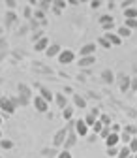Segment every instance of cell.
<instances>
[{
  "instance_id": "1",
  "label": "cell",
  "mask_w": 137,
  "mask_h": 158,
  "mask_svg": "<svg viewBox=\"0 0 137 158\" xmlns=\"http://www.w3.org/2000/svg\"><path fill=\"white\" fill-rule=\"evenodd\" d=\"M15 107H17V104H15V102H11L10 98H6V96L0 98V109H2L6 115H11V113L15 111Z\"/></svg>"
},
{
  "instance_id": "2",
  "label": "cell",
  "mask_w": 137,
  "mask_h": 158,
  "mask_svg": "<svg viewBox=\"0 0 137 158\" xmlns=\"http://www.w3.org/2000/svg\"><path fill=\"white\" fill-rule=\"evenodd\" d=\"M73 58H75V53L71 49H62V53L58 55V62L60 64H70Z\"/></svg>"
},
{
  "instance_id": "3",
  "label": "cell",
  "mask_w": 137,
  "mask_h": 158,
  "mask_svg": "<svg viewBox=\"0 0 137 158\" xmlns=\"http://www.w3.org/2000/svg\"><path fill=\"white\" fill-rule=\"evenodd\" d=\"M34 106H36V109L40 113H47L49 111V104L43 100L42 96H34Z\"/></svg>"
},
{
  "instance_id": "4",
  "label": "cell",
  "mask_w": 137,
  "mask_h": 158,
  "mask_svg": "<svg viewBox=\"0 0 137 158\" xmlns=\"http://www.w3.org/2000/svg\"><path fill=\"white\" fill-rule=\"evenodd\" d=\"M100 25L103 27V30L111 32V28H113V25H115V19H113V15H103V17H100Z\"/></svg>"
},
{
  "instance_id": "5",
  "label": "cell",
  "mask_w": 137,
  "mask_h": 158,
  "mask_svg": "<svg viewBox=\"0 0 137 158\" xmlns=\"http://www.w3.org/2000/svg\"><path fill=\"white\" fill-rule=\"evenodd\" d=\"M88 128H90V126L85 123V118H83V121H77V123H75V130H77V134H79L81 137H85V135L88 134Z\"/></svg>"
},
{
  "instance_id": "6",
  "label": "cell",
  "mask_w": 137,
  "mask_h": 158,
  "mask_svg": "<svg viewBox=\"0 0 137 158\" xmlns=\"http://www.w3.org/2000/svg\"><path fill=\"white\" fill-rule=\"evenodd\" d=\"M120 141V134H115V132H111L109 134V137L105 139V145H107V149L109 147H116V143Z\"/></svg>"
},
{
  "instance_id": "7",
  "label": "cell",
  "mask_w": 137,
  "mask_h": 158,
  "mask_svg": "<svg viewBox=\"0 0 137 158\" xmlns=\"http://www.w3.org/2000/svg\"><path fill=\"white\" fill-rule=\"evenodd\" d=\"M105 38L109 40L113 45H120V44H122V38L116 34V32H105Z\"/></svg>"
},
{
  "instance_id": "8",
  "label": "cell",
  "mask_w": 137,
  "mask_h": 158,
  "mask_svg": "<svg viewBox=\"0 0 137 158\" xmlns=\"http://www.w3.org/2000/svg\"><path fill=\"white\" fill-rule=\"evenodd\" d=\"M34 47H36V51H47L49 49V40L47 38H40Z\"/></svg>"
},
{
  "instance_id": "9",
  "label": "cell",
  "mask_w": 137,
  "mask_h": 158,
  "mask_svg": "<svg viewBox=\"0 0 137 158\" xmlns=\"http://www.w3.org/2000/svg\"><path fill=\"white\" fill-rule=\"evenodd\" d=\"M94 51H96V45H94V44H87V45L81 49V58H83V56H92Z\"/></svg>"
},
{
  "instance_id": "10",
  "label": "cell",
  "mask_w": 137,
  "mask_h": 158,
  "mask_svg": "<svg viewBox=\"0 0 137 158\" xmlns=\"http://www.w3.org/2000/svg\"><path fill=\"white\" fill-rule=\"evenodd\" d=\"M60 53H62V49H60V45H56V44L49 45V49L45 51V55H47V56H54V55H60Z\"/></svg>"
},
{
  "instance_id": "11",
  "label": "cell",
  "mask_w": 137,
  "mask_h": 158,
  "mask_svg": "<svg viewBox=\"0 0 137 158\" xmlns=\"http://www.w3.org/2000/svg\"><path fill=\"white\" fill-rule=\"evenodd\" d=\"M124 19H137V8H126L124 10Z\"/></svg>"
},
{
  "instance_id": "12",
  "label": "cell",
  "mask_w": 137,
  "mask_h": 158,
  "mask_svg": "<svg viewBox=\"0 0 137 158\" xmlns=\"http://www.w3.org/2000/svg\"><path fill=\"white\" fill-rule=\"evenodd\" d=\"M40 96L43 98V100H45L47 104H51V102H53V98H54V96L51 94V90H47V89H42V92H40Z\"/></svg>"
},
{
  "instance_id": "13",
  "label": "cell",
  "mask_w": 137,
  "mask_h": 158,
  "mask_svg": "<svg viewBox=\"0 0 137 158\" xmlns=\"http://www.w3.org/2000/svg\"><path fill=\"white\" fill-rule=\"evenodd\" d=\"M94 60H96L94 56H83L81 60H79V66H83V68L85 66H90V64H94Z\"/></svg>"
},
{
  "instance_id": "14",
  "label": "cell",
  "mask_w": 137,
  "mask_h": 158,
  "mask_svg": "<svg viewBox=\"0 0 137 158\" xmlns=\"http://www.w3.org/2000/svg\"><path fill=\"white\" fill-rule=\"evenodd\" d=\"M130 156H131V151H130L128 145H124V147L119 151V158H130Z\"/></svg>"
},
{
  "instance_id": "15",
  "label": "cell",
  "mask_w": 137,
  "mask_h": 158,
  "mask_svg": "<svg viewBox=\"0 0 137 158\" xmlns=\"http://www.w3.org/2000/svg\"><path fill=\"white\" fill-rule=\"evenodd\" d=\"M62 117L66 118V121H70V118L73 117V107H71V106H68V107H64V109H62Z\"/></svg>"
},
{
  "instance_id": "16",
  "label": "cell",
  "mask_w": 137,
  "mask_h": 158,
  "mask_svg": "<svg viewBox=\"0 0 137 158\" xmlns=\"http://www.w3.org/2000/svg\"><path fill=\"white\" fill-rule=\"evenodd\" d=\"M116 34H119V36H120V38H128V36H130V34H131V30H130V28H128V27H120V28H119V30H116Z\"/></svg>"
},
{
  "instance_id": "17",
  "label": "cell",
  "mask_w": 137,
  "mask_h": 158,
  "mask_svg": "<svg viewBox=\"0 0 137 158\" xmlns=\"http://www.w3.org/2000/svg\"><path fill=\"white\" fill-rule=\"evenodd\" d=\"M131 139H133V137L128 134V132H124V134H120V141L124 143V145H130L131 143Z\"/></svg>"
},
{
  "instance_id": "18",
  "label": "cell",
  "mask_w": 137,
  "mask_h": 158,
  "mask_svg": "<svg viewBox=\"0 0 137 158\" xmlns=\"http://www.w3.org/2000/svg\"><path fill=\"white\" fill-rule=\"evenodd\" d=\"M100 123H102L103 126H111V117H109L107 113H103V115H100Z\"/></svg>"
},
{
  "instance_id": "19",
  "label": "cell",
  "mask_w": 137,
  "mask_h": 158,
  "mask_svg": "<svg viewBox=\"0 0 137 158\" xmlns=\"http://www.w3.org/2000/svg\"><path fill=\"white\" fill-rule=\"evenodd\" d=\"M98 44H100V45H102V47H105V49H109V47H111V45H113V44H111V42H109V40H107V38H105V36H102V38H100V40H98Z\"/></svg>"
},
{
  "instance_id": "20",
  "label": "cell",
  "mask_w": 137,
  "mask_h": 158,
  "mask_svg": "<svg viewBox=\"0 0 137 158\" xmlns=\"http://www.w3.org/2000/svg\"><path fill=\"white\" fill-rule=\"evenodd\" d=\"M124 27H128L130 30H131V28H137V19H126Z\"/></svg>"
},
{
  "instance_id": "21",
  "label": "cell",
  "mask_w": 137,
  "mask_h": 158,
  "mask_svg": "<svg viewBox=\"0 0 137 158\" xmlns=\"http://www.w3.org/2000/svg\"><path fill=\"white\" fill-rule=\"evenodd\" d=\"M0 147H2V149H13V141H10V139H0Z\"/></svg>"
},
{
  "instance_id": "22",
  "label": "cell",
  "mask_w": 137,
  "mask_h": 158,
  "mask_svg": "<svg viewBox=\"0 0 137 158\" xmlns=\"http://www.w3.org/2000/svg\"><path fill=\"white\" fill-rule=\"evenodd\" d=\"M103 128H105V126H103V124L100 123V118H98V121H96V124L92 126V130H94L96 134H102V130H103Z\"/></svg>"
},
{
  "instance_id": "23",
  "label": "cell",
  "mask_w": 137,
  "mask_h": 158,
  "mask_svg": "<svg viewBox=\"0 0 137 158\" xmlns=\"http://www.w3.org/2000/svg\"><path fill=\"white\" fill-rule=\"evenodd\" d=\"M128 147H130L131 154H137V137H133V139H131V143H130Z\"/></svg>"
},
{
  "instance_id": "24",
  "label": "cell",
  "mask_w": 137,
  "mask_h": 158,
  "mask_svg": "<svg viewBox=\"0 0 137 158\" xmlns=\"http://www.w3.org/2000/svg\"><path fill=\"white\" fill-rule=\"evenodd\" d=\"M73 100H75L77 107H85V106H87V102H85V98H81V96H75Z\"/></svg>"
},
{
  "instance_id": "25",
  "label": "cell",
  "mask_w": 137,
  "mask_h": 158,
  "mask_svg": "<svg viewBox=\"0 0 137 158\" xmlns=\"http://www.w3.org/2000/svg\"><path fill=\"white\" fill-rule=\"evenodd\" d=\"M119 151L120 149H116V147H109L107 149V156H116V158H119Z\"/></svg>"
},
{
  "instance_id": "26",
  "label": "cell",
  "mask_w": 137,
  "mask_h": 158,
  "mask_svg": "<svg viewBox=\"0 0 137 158\" xmlns=\"http://www.w3.org/2000/svg\"><path fill=\"white\" fill-rule=\"evenodd\" d=\"M96 121H98V118H96L94 115H88V117L85 118V123H87L88 126H94V124H96Z\"/></svg>"
},
{
  "instance_id": "27",
  "label": "cell",
  "mask_w": 137,
  "mask_h": 158,
  "mask_svg": "<svg viewBox=\"0 0 137 158\" xmlns=\"http://www.w3.org/2000/svg\"><path fill=\"white\" fill-rule=\"evenodd\" d=\"M64 134H66V130H60V132H58L56 139H54V143H56V145H60V143H62V135H64Z\"/></svg>"
},
{
  "instance_id": "28",
  "label": "cell",
  "mask_w": 137,
  "mask_h": 158,
  "mask_svg": "<svg viewBox=\"0 0 137 158\" xmlns=\"http://www.w3.org/2000/svg\"><path fill=\"white\" fill-rule=\"evenodd\" d=\"M120 89H122V90H128V89H130V77H124V79H122V87H120Z\"/></svg>"
},
{
  "instance_id": "29",
  "label": "cell",
  "mask_w": 137,
  "mask_h": 158,
  "mask_svg": "<svg viewBox=\"0 0 137 158\" xmlns=\"http://www.w3.org/2000/svg\"><path fill=\"white\" fill-rule=\"evenodd\" d=\"M56 100H58V104H60V107L64 109V107H68V104H66V100H64V96L60 94V96H56Z\"/></svg>"
},
{
  "instance_id": "30",
  "label": "cell",
  "mask_w": 137,
  "mask_h": 158,
  "mask_svg": "<svg viewBox=\"0 0 137 158\" xmlns=\"http://www.w3.org/2000/svg\"><path fill=\"white\" fill-rule=\"evenodd\" d=\"M109 134H111V126H105V128L102 130V137H103V139H107Z\"/></svg>"
},
{
  "instance_id": "31",
  "label": "cell",
  "mask_w": 137,
  "mask_h": 158,
  "mask_svg": "<svg viewBox=\"0 0 137 158\" xmlns=\"http://www.w3.org/2000/svg\"><path fill=\"white\" fill-rule=\"evenodd\" d=\"M58 158H71V152H70L68 149H64V151H60V154H58Z\"/></svg>"
},
{
  "instance_id": "32",
  "label": "cell",
  "mask_w": 137,
  "mask_h": 158,
  "mask_svg": "<svg viewBox=\"0 0 137 158\" xmlns=\"http://www.w3.org/2000/svg\"><path fill=\"white\" fill-rule=\"evenodd\" d=\"M111 132L119 134V132H120V126H119V124H111Z\"/></svg>"
},
{
  "instance_id": "33",
  "label": "cell",
  "mask_w": 137,
  "mask_h": 158,
  "mask_svg": "<svg viewBox=\"0 0 137 158\" xmlns=\"http://www.w3.org/2000/svg\"><path fill=\"white\" fill-rule=\"evenodd\" d=\"M103 75H105V77H103V79H105V81H113V73H109V72H105Z\"/></svg>"
},
{
  "instance_id": "34",
  "label": "cell",
  "mask_w": 137,
  "mask_h": 158,
  "mask_svg": "<svg viewBox=\"0 0 137 158\" xmlns=\"http://www.w3.org/2000/svg\"><path fill=\"white\" fill-rule=\"evenodd\" d=\"M54 6H56V10H60V8H64V6H66V4H64V2H56V4H54Z\"/></svg>"
},
{
  "instance_id": "35",
  "label": "cell",
  "mask_w": 137,
  "mask_h": 158,
  "mask_svg": "<svg viewBox=\"0 0 137 158\" xmlns=\"http://www.w3.org/2000/svg\"><path fill=\"white\" fill-rule=\"evenodd\" d=\"M0 124H2V115H0Z\"/></svg>"
},
{
  "instance_id": "36",
  "label": "cell",
  "mask_w": 137,
  "mask_h": 158,
  "mask_svg": "<svg viewBox=\"0 0 137 158\" xmlns=\"http://www.w3.org/2000/svg\"><path fill=\"white\" fill-rule=\"evenodd\" d=\"M133 158H137V154H133Z\"/></svg>"
},
{
  "instance_id": "37",
  "label": "cell",
  "mask_w": 137,
  "mask_h": 158,
  "mask_svg": "<svg viewBox=\"0 0 137 158\" xmlns=\"http://www.w3.org/2000/svg\"><path fill=\"white\" fill-rule=\"evenodd\" d=\"M0 137H2V132H0Z\"/></svg>"
},
{
  "instance_id": "38",
  "label": "cell",
  "mask_w": 137,
  "mask_h": 158,
  "mask_svg": "<svg viewBox=\"0 0 137 158\" xmlns=\"http://www.w3.org/2000/svg\"><path fill=\"white\" fill-rule=\"evenodd\" d=\"M130 158H133V154H131V156H130Z\"/></svg>"
}]
</instances>
